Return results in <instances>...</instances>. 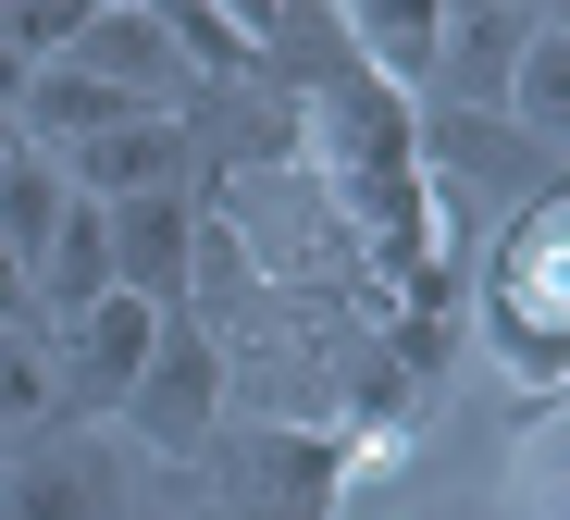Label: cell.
I'll return each instance as SVG.
<instances>
[{
    "mask_svg": "<svg viewBox=\"0 0 570 520\" xmlns=\"http://www.w3.org/2000/svg\"><path fill=\"white\" fill-rule=\"evenodd\" d=\"M558 273H570V198L546 186V198H521V224H509V248H497V297H484V335H497V360L546 396L558 384V360H570V297H558Z\"/></svg>",
    "mask_w": 570,
    "mask_h": 520,
    "instance_id": "1",
    "label": "cell"
},
{
    "mask_svg": "<svg viewBox=\"0 0 570 520\" xmlns=\"http://www.w3.org/2000/svg\"><path fill=\"white\" fill-rule=\"evenodd\" d=\"M125 422H137L161 459H199V447L224 434V347H212L199 323H174V310H161V335H149V372L125 384Z\"/></svg>",
    "mask_w": 570,
    "mask_h": 520,
    "instance_id": "2",
    "label": "cell"
},
{
    "mask_svg": "<svg viewBox=\"0 0 570 520\" xmlns=\"http://www.w3.org/2000/svg\"><path fill=\"white\" fill-rule=\"evenodd\" d=\"M149 335H161V297H100V310H75L62 323V396L75 409H125V384L149 372Z\"/></svg>",
    "mask_w": 570,
    "mask_h": 520,
    "instance_id": "3",
    "label": "cell"
},
{
    "mask_svg": "<svg viewBox=\"0 0 570 520\" xmlns=\"http://www.w3.org/2000/svg\"><path fill=\"white\" fill-rule=\"evenodd\" d=\"M100 236H112V285L125 297H186V261H199V212H186L174 186H149V198H112L100 212Z\"/></svg>",
    "mask_w": 570,
    "mask_h": 520,
    "instance_id": "4",
    "label": "cell"
},
{
    "mask_svg": "<svg viewBox=\"0 0 570 520\" xmlns=\"http://www.w3.org/2000/svg\"><path fill=\"white\" fill-rule=\"evenodd\" d=\"M174 174H186V125H174V112H137V125H100V137H75V149H62V186H75V198H100V212H112V198L174 186Z\"/></svg>",
    "mask_w": 570,
    "mask_h": 520,
    "instance_id": "5",
    "label": "cell"
},
{
    "mask_svg": "<svg viewBox=\"0 0 570 520\" xmlns=\"http://www.w3.org/2000/svg\"><path fill=\"white\" fill-rule=\"evenodd\" d=\"M62 62H87L100 87L149 99V112H174V99H186V62H174V38H161V13H149V0H112V13L87 26V38L62 50Z\"/></svg>",
    "mask_w": 570,
    "mask_h": 520,
    "instance_id": "6",
    "label": "cell"
},
{
    "mask_svg": "<svg viewBox=\"0 0 570 520\" xmlns=\"http://www.w3.org/2000/svg\"><path fill=\"white\" fill-rule=\"evenodd\" d=\"M347 38H360V62H372V87H434V62H446V0H347Z\"/></svg>",
    "mask_w": 570,
    "mask_h": 520,
    "instance_id": "7",
    "label": "cell"
},
{
    "mask_svg": "<svg viewBox=\"0 0 570 520\" xmlns=\"http://www.w3.org/2000/svg\"><path fill=\"white\" fill-rule=\"evenodd\" d=\"M38 310L50 323H75V310H100L112 297V236H100V198H62V224H50V248H38Z\"/></svg>",
    "mask_w": 570,
    "mask_h": 520,
    "instance_id": "8",
    "label": "cell"
},
{
    "mask_svg": "<svg viewBox=\"0 0 570 520\" xmlns=\"http://www.w3.org/2000/svg\"><path fill=\"white\" fill-rule=\"evenodd\" d=\"M248 508H261V520H323V508H335V447L261 434V447H248Z\"/></svg>",
    "mask_w": 570,
    "mask_h": 520,
    "instance_id": "9",
    "label": "cell"
},
{
    "mask_svg": "<svg viewBox=\"0 0 570 520\" xmlns=\"http://www.w3.org/2000/svg\"><path fill=\"white\" fill-rule=\"evenodd\" d=\"M62 161L50 149H26V137H0V248H13L26 273H38V248H50V224H62Z\"/></svg>",
    "mask_w": 570,
    "mask_h": 520,
    "instance_id": "10",
    "label": "cell"
},
{
    "mask_svg": "<svg viewBox=\"0 0 570 520\" xmlns=\"http://www.w3.org/2000/svg\"><path fill=\"white\" fill-rule=\"evenodd\" d=\"M0 520H112V471L87 447H50L13 471V496H0Z\"/></svg>",
    "mask_w": 570,
    "mask_h": 520,
    "instance_id": "11",
    "label": "cell"
},
{
    "mask_svg": "<svg viewBox=\"0 0 570 520\" xmlns=\"http://www.w3.org/2000/svg\"><path fill=\"white\" fill-rule=\"evenodd\" d=\"M497 99H509V125H521V137H558V125H570V38H558V13H533V26H521V50H509V87H497Z\"/></svg>",
    "mask_w": 570,
    "mask_h": 520,
    "instance_id": "12",
    "label": "cell"
},
{
    "mask_svg": "<svg viewBox=\"0 0 570 520\" xmlns=\"http://www.w3.org/2000/svg\"><path fill=\"white\" fill-rule=\"evenodd\" d=\"M100 13H112V0H0V38H13L26 62H62Z\"/></svg>",
    "mask_w": 570,
    "mask_h": 520,
    "instance_id": "13",
    "label": "cell"
},
{
    "mask_svg": "<svg viewBox=\"0 0 570 520\" xmlns=\"http://www.w3.org/2000/svg\"><path fill=\"white\" fill-rule=\"evenodd\" d=\"M38 409H50V360H38L26 335H0V434H26Z\"/></svg>",
    "mask_w": 570,
    "mask_h": 520,
    "instance_id": "14",
    "label": "cell"
},
{
    "mask_svg": "<svg viewBox=\"0 0 570 520\" xmlns=\"http://www.w3.org/2000/svg\"><path fill=\"white\" fill-rule=\"evenodd\" d=\"M26 310H38V285H26V261H13V248H0V335H13Z\"/></svg>",
    "mask_w": 570,
    "mask_h": 520,
    "instance_id": "15",
    "label": "cell"
},
{
    "mask_svg": "<svg viewBox=\"0 0 570 520\" xmlns=\"http://www.w3.org/2000/svg\"><path fill=\"white\" fill-rule=\"evenodd\" d=\"M521 13H546V0H521Z\"/></svg>",
    "mask_w": 570,
    "mask_h": 520,
    "instance_id": "16",
    "label": "cell"
}]
</instances>
